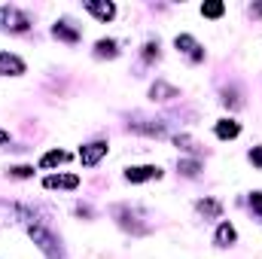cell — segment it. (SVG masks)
<instances>
[{
  "label": "cell",
  "instance_id": "8fae6325",
  "mask_svg": "<svg viewBox=\"0 0 262 259\" xmlns=\"http://www.w3.org/2000/svg\"><path fill=\"white\" fill-rule=\"evenodd\" d=\"M149 95H152V101H171V98H177V89H171V85H165V82H156V85L149 89Z\"/></svg>",
  "mask_w": 262,
  "mask_h": 259
},
{
  "label": "cell",
  "instance_id": "3957f363",
  "mask_svg": "<svg viewBox=\"0 0 262 259\" xmlns=\"http://www.w3.org/2000/svg\"><path fill=\"white\" fill-rule=\"evenodd\" d=\"M28 232H31L34 244H37V247H40L43 253H49V256H55V253H58V244H55V238H52V235H49V232H46L43 226H31Z\"/></svg>",
  "mask_w": 262,
  "mask_h": 259
},
{
  "label": "cell",
  "instance_id": "7a4b0ae2",
  "mask_svg": "<svg viewBox=\"0 0 262 259\" xmlns=\"http://www.w3.org/2000/svg\"><path fill=\"white\" fill-rule=\"evenodd\" d=\"M107 149H110V146H107L104 140H95V143H89V146L79 149V162H82L85 168H95V165L107 156Z\"/></svg>",
  "mask_w": 262,
  "mask_h": 259
},
{
  "label": "cell",
  "instance_id": "ac0fdd59",
  "mask_svg": "<svg viewBox=\"0 0 262 259\" xmlns=\"http://www.w3.org/2000/svg\"><path fill=\"white\" fill-rule=\"evenodd\" d=\"M9 174H12V177H31V174H34V168H28V165H18V168H12Z\"/></svg>",
  "mask_w": 262,
  "mask_h": 259
},
{
  "label": "cell",
  "instance_id": "30bf717a",
  "mask_svg": "<svg viewBox=\"0 0 262 259\" xmlns=\"http://www.w3.org/2000/svg\"><path fill=\"white\" fill-rule=\"evenodd\" d=\"M216 244H220V247L235 244V226H232V223H220V229H216Z\"/></svg>",
  "mask_w": 262,
  "mask_h": 259
},
{
  "label": "cell",
  "instance_id": "44dd1931",
  "mask_svg": "<svg viewBox=\"0 0 262 259\" xmlns=\"http://www.w3.org/2000/svg\"><path fill=\"white\" fill-rule=\"evenodd\" d=\"M146 58H156L159 55V43H146V52H143Z\"/></svg>",
  "mask_w": 262,
  "mask_h": 259
},
{
  "label": "cell",
  "instance_id": "5b68a950",
  "mask_svg": "<svg viewBox=\"0 0 262 259\" xmlns=\"http://www.w3.org/2000/svg\"><path fill=\"white\" fill-rule=\"evenodd\" d=\"M174 43H177V49H180V52H183L189 61H201V58H204V49L198 46V43L192 40V37H189V34H180Z\"/></svg>",
  "mask_w": 262,
  "mask_h": 259
},
{
  "label": "cell",
  "instance_id": "ffe728a7",
  "mask_svg": "<svg viewBox=\"0 0 262 259\" xmlns=\"http://www.w3.org/2000/svg\"><path fill=\"white\" fill-rule=\"evenodd\" d=\"M250 162H253V165L262 171V146H253V153H250Z\"/></svg>",
  "mask_w": 262,
  "mask_h": 259
},
{
  "label": "cell",
  "instance_id": "ba28073f",
  "mask_svg": "<svg viewBox=\"0 0 262 259\" xmlns=\"http://www.w3.org/2000/svg\"><path fill=\"white\" fill-rule=\"evenodd\" d=\"M43 186L46 189H76L79 186V177L76 174H55V177H46Z\"/></svg>",
  "mask_w": 262,
  "mask_h": 259
},
{
  "label": "cell",
  "instance_id": "e0dca14e",
  "mask_svg": "<svg viewBox=\"0 0 262 259\" xmlns=\"http://www.w3.org/2000/svg\"><path fill=\"white\" fill-rule=\"evenodd\" d=\"M180 171H183L186 177H195L198 171H201V165H198V162H180Z\"/></svg>",
  "mask_w": 262,
  "mask_h": 259
},
{
  "label": "cell",
  "instance_id": "9a60e30c",
  "mask_svg": "<svg viewBox=\"0 0 262 259\" xmlns=\"http://www.w3.org/2000/svg\"><path fill=\"white\" fill-rule=\"evenodd\" d=\"M95 49H98L101 58H104V55H107V58H116V52H119V49H116V40H98Z\"/></svg>",
  "mask_w": 262,
  "mask_h": 259
},
{
  "label": "cell",
  "instance_id": "6da1fadb",
  "mask_svg": "<svg viewBox=\"0 0 262 259\" xmlns=\"http://www.w3.org/2000/svg\"><path fill=\"white\" fill-rule=\"evenodd\" d=\"M0 28H6V31H28L31 28V18L25 12L12 9V6H3L0 9Z\"/></svg>",
  "mask_w": 262,
  "mask_h": 259
},
{
  "label": "cell",
  "instance_id": "4fadbf2b",
  "mask_svg": "<svg viewBox=\"0 0 262 259\" xmlns=\"http://www.w3.org/2000/svg\"><path fill=\"white\" fill-rule=\"evenodd\" d=\"M52 34H55L58 40H64V43H76V40H79V31H73V28H67V25H55Z\"/></svg>",
  "mask_w": 262,
  "mask_h": 259
},
{
  "label": "cell",
  "instance_id": "277c9868",
  "mask_svg": "<svg viewBox=\"0 0 262 259\" xmlns=\"http://www.w3.org/2000/svg\"><path fill=\"white\" fill-rule=\"evenodd\" d=\"M152 177H156V180L162 177V171H159L156 165H137V168H128V171H125V180H128V183H143V180H152Z\"/></svg>",
  "mask_w": 262,
  "mask_h": 259
},
{
  "label": "cell",
  "instance_id": "9c48e42d",
  "mask_svg": "<svg viewBox=\"0 0 262 259\" xmlns=\"http://www.w3.org/2000/svg\"><path fill=\"white\" fill-rule=\"evenodd\" d=\"M241 134V125L235 122V119H220L216 122V137L220 140H232V137H238Z\"/></svg>",
  "mask_w": 262,
  "mask_h": 259
},
{
  "label": "cell",
  "instance_id": "2e32d148",
  "mask_svg": "<svg viewBox=\"0 0 262 259\" xmlns=\"http://www.w3.org/2000/svg\"><path fill=\"white\" fill-rule=\"evenodd\" d=\"M198 210L207 213V217H220L223 207H220V201H210V198H207V201H198Z\"/></svg>",
  "mask_w": 262,
  "mask_h": 259
},
{
  "label": "cell",
  "instance_id": "7402d4cb",
  "mask_svg": "<svg viewBox=\"0 0 262 259\" xmlns=\"http://www.w3.org/2000/svg\"><path fill=\"white\" fill-rule=\"evenodd\" d=\"M6 140H9V131H3V128H0V146H3Z\"/></svg>",
  "mask_w": 262,
  "mask_h": 259
},
{
  "label": "cell",
  "instance_id": "d6986e66",
  "mask_svg": "<svg viewBox=\"0 0 262 259\" xmlns=\"http://www.w3.org/2000/svg\"><path fill=\"white\" fill-rule=\"evenodd\" d=\"M250 207H253V210L262 217V192H253V195H250Z\"/></svg>",
  "mask_w": 262,
  "mask_h": 259
},
{
  "label": "cell",
  "instance_id": "7c38bea8",
  "mask_svg": "<svg viewBox=\"0 0 262 259\" xmlns=\"http://www.w3.org/2000/svg\"><path fill=\"white\" fill-rule=\"evenodd\" d=\"M61 162H67V153L64 149H52V153H46L40 159V168H52V165H61Z\"/></svg>",
  "mask_w": 262,
  "mask_h": 259
},
{
  "label": "cell",
  "instance_id": "5bb4252c",
  "mask_svg": "<svg viewBox=\"0 0 262 259\" xmlns=\"http://www.w3.org/2000/svg\"><path fill=\"white\" fill-rule=\"evenodd\" d=\"M223 12H226V3H220V0L204 3V6H201V15H207V18H220Z\"/></svg>",
  "mask_w": 262,
  "mask_h": 259
},
{
  "label": "cell",
  "instance_id": "8992f818",
  "mask_svg": "<svg viewBox=\"0 0 262 259\" xmlns=\"http://www.w3.org/2000/svg\"><path fill=\"white\" fill-rule=\"evenodd\" d=\"M25 73V61L18 55L0 52V76H21Z\"/></svg>",
  "mask_w": 262,
  "mask_h": 259
},
{
  "label": "cell",
  "instance_id": "52a82bcc",
  "mask_svg": "<svg viewBox=\"0 0 262 259\" xmlns=\"http://www.w3.org/2000/svg\"><path fill=\"white\" fill-rule=\"evenodd\" d=\"M85 12H92L98 21H110L116 15V6L113 3H104V0H89L85 3Z\"/></svg>",
  "mask_w": 262,
  "mask_h": 259
}]
</instances>
